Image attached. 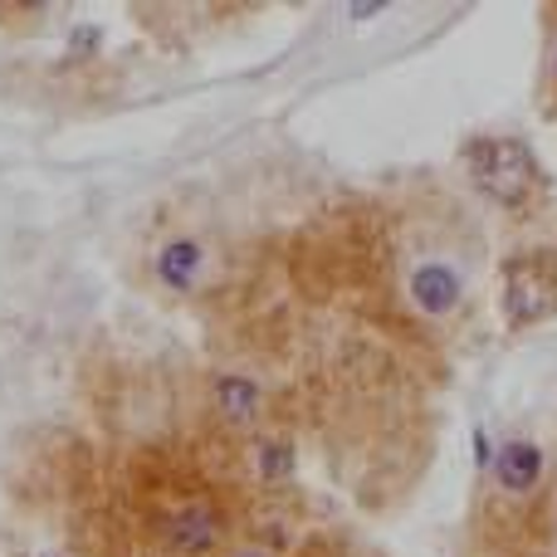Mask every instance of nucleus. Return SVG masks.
Listing matches in <instances>:
<instances>
[{
  "mask_svg": "<svg viewBox=\"0 0 557 557\" xmlns=\"http://www.w3.org/2000/svg\"><path fill=\"white\" fill-rule=\"evenodd\" d=\"M215 406L231 425H250L260 416V386L245 382V376H221L215 382Z\"/></svg>",
  "mask_w": 557,
  "mask_h": 557,
  "instance_id": "nucleus-7",
  "label": "nucleus"
},
{
  "mask_svg": "<svg viewBox=\"0 0 557 557\" xmlns=\"http://www.w3.org/2000/svg\"><path fill=\"white\" fill-rule=\"evenodd\" d=\"M553 533H557V509H553Z\"/></svg>",
  "mask_w": 557,
  "mask_h": 557,
  "instance_id": "nucleus-10",
  "label": "nucleus"
},
{
  "mask_svg": "<svg viewBox=\"0 0 557 557\" xmlns=\"http://www.w3.org/2000/svg\"><path fill=\"white\" fill-rule=\"evenodd\" d=\"M543 450L533 441H504L499 445V455H494V465H490V490H494V499H484V509H480V519H490L494 513V539L499 543H509L513 539V523H519V533H529V513L523 509H533V494H539V484H543Z\"/></svg>",
  "mask_w": 557,
  "mask_h": 557,
  "instance_id": "nucleus-2",
  "label": "nucleus"
},
{
  "mask_svg": "<svg viewBox=\"0 0 557 557\" xmlns=\"http://www.w3.org/2000/svg\"><path fill=\"white\" fill-rule=\"evenodd\" d=\"M557 308V260L553 255H513L504 264V313L509 323H539Z\"/></svg>",
  "mask_w": 557,
  "mask_h": 557,
  "instance_id": "nucleus-4",
  "label": "nucleus"
},
{
  "mask_svg": "<svg viewBox=\"0 0 557 557\" xmlns=\"http://www.w3.org/2000/svg\"><path fill=\"white\" fill-rule=\"evenodd\" d=\"M157 278H162L166 288H191L196 278L206 270V250L201 240H191V235H176V240H166L162 250H157Z\"/></svg>",
  "mask_w": 557,
  "mask_h": 557,
  "instance_id": "nucleus-6",
  "label": "nucleus"
},
{
  "mask_svg": "<svg viewBox=\"0 0 557 557\" xmlns=\"http://www.w3.org/2000/svg\"><path fill=\"white\" fill-rule=\"evenodd\" d=\"M235 557H260V553H235Z\"/></svg>",
  "mask_w": 557,
  "mask_h": 557,
  "instance_id": "nucleus-9",
  "label": "nucleus"
},
{
  "mask_svg": "<svg viewBox=\"0 0 557 557\" xmlns=\"http://www.w3.org/2000/svg\"><path fill=\"white\" fill-rule=\"evenodd\" d=\"M465 166H470L474 191L499 206H523L539 186V162L519 137H480L465 152Z\"/></svg>",
  "mask_w": 557,
  "mask_h": 557,
  "instance_id": "nucleus-3",
  "label": "nucleus"
},
{
  "mask_svg": "<svg viewBox=\"0 0 557 557\" xmlns=\"http://www.w3.org/2000/svg\"><path fill=\"white\" fill-rule=\"evenodd\" d=\"M147 543L162 557H215L225 543V509L196 474L176 470L172 480L143 494Z\"/></svg>",
  "mask_w": 557,
  "mask_h": 557,
  "instance_id": "nucleus-1",
  "label": "nucleus"
},
{
  "mask_svg": "<svg viewBox=\"0 0 557 557\" xmlns=\"http://www.w3.org/2000/svg\"><path fill=\"white\" fill-rule=\"evenodd\" d=\"M406 288H411V304L421 308L425 318H445L455 304H460L465 278L445 260H421L411 274H406Z\"/></svg>",
  "mask_w": 557,
  "mask_h": 557,
  "instance_id": "nucleus-5",
  "label": "nucleus"
},
{
  "mask_svg": "<svg viewBox=\"0 0 557 557\" xmlns=\"http://www.w3.org/2000/svg\"><path fill=\"white\" fill-rule=\"evenodd\" d=\"M490 553H494V548H490ZM494 557H519V553H494Z\"/></svg>",
  "mask_w": 557,
  "mask_h": 557,
  "instance_id": "nucleus-8",
  "label": "nucleus"
}]
</instances>
